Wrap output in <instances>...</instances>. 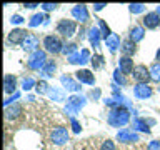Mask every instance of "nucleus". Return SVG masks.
I'll use <instances>...</instances> for the list:
<instances>
[{
    "label": "nucleus",
    "mask_w": 160,
    "mask_h": 150,
    "mask_svg": "<svg viewBox=\"0 0 160 150\" xmlns=\"http://www.w3.org/2000/svg\"><path fill=\"white\" fill-rule=\"evenodd\" d=\"M157 13L160 15V5H158V8H157Z\"/></svg>",
    "instance_id": "43"
},
{
    "label": "nucleus",
    "mask_w": 160,
    "mask_h": 150,
    "mask_svg": "<svg viewBox=\"0 0 160 150\" xmlns=\"http://www.w3.org/2000/svg\"><path fill=\"white\" fill-rule=\"evenodd\" d=\"M55 68H57L55 62H53V60H48V62L45 63V67L42 68V75H43V77H52L53 72H55Z\"/></svg>",
    "instance_id": "24"
},
{
    "label": "nucleus",
    "mask_w": 160,
    "mask_h": 150,
    "mask_svg": "<svg viewBox=\"0 0 160 150\" xmlns=\"http://www.w3.org/2000/svg\"><path fill=\"white\" fill-rule=\"evenodd\" d=\"M133 80L137 83H148V80H152L150 77V68H147L145 65H137V67L133 68Z\"/></svg>",
    "instance_id": "6"
},
{
    "label": "nucleus",
    "mask_w": 160,
    "mask_h": 150,
    "mask_svg": "<svg viewBox=\"0 0 160 150\" xmlns=\"http://www.w3.org/2000/svg\"><path fill=\"white\" fill-rule=\"evenodd\" d=\"M47 95H48L52 100H57V102H62V100H65V93L62 92V90L53 88V87L48 88V93H47Z\"/></svg>",
    "instance_id": "23"
},
{
    "label": "nucleus",
    "mask_w": 160,
    "mask_h": 150,
    "mask_svg": "<svg viewBox=\"0 0 160 150\" xmlns=\"http://www.w3.org/2000/svg\"><path fill=\"white\" fill-rule=\"evenodd\" d=\"M27 35H28L27 30H23V28H13L12 32L8 33V42L10 43H20V45H22Z\"/></svg>",
    "instance_id": "9"
},
{
    "label": "nucleus",
    "mask_w": 160,
    "mask_h": 150,
    "mask_svg": "<svg viewBox=\"0 0 160 150\" xmlns=\"http://www.w3.org/2000/svg\"><path fill=\"white\" fill-rule=\"evenodd\" d=\"M50 138H52V142H53L55 145H63V143H67V140H68V130L65 128V127L53 128V132H52V135H50Z\"/></svg>",
    "instance_id": "7"
},
{
    "label": "nucleus",
    "mask_w": 160,
    "mask_h": 150,
    "mask_svg": "<svg viewBox=\"0 0 160 150\" xmlns=\"http://www.w3.org/2000/svg\"><path fill=\"white\" fill-rule=\"evenodd\" d=\"M133 60L130 57H120V62H118V70L122 72L123 75L127 73H132L133 72Z\"/></svg>",
    "instance_id": "15"
},
{
    "label": "nucleus",
    "mask_w": 160,
    "mask_h": 150,
    "mask_svg": "<svg viewBox=\"0 0 160 150\" xmlns=\"http://www.w3.org/2000/svg\"><path fill=\"white\" fill-rule=\"evenodd\" d=\"M103 7H107V5H105V3H95V5H93V8L97 10V12H98V10H102Z\"/></svg>",
    "instance_id": "41"
},
{
    "label": "nucleus",
    "mask_w": 160,
    "mask_h": 150,
    "mask_svg": "<svg viewBox=\"0 0 160 150\" xmlns=\"http://www.w3.org/2000/svg\"><path fill=\"white\" fill-rule=\"evenodd\" d=\"M60 82H62V85L67 90H70V92H78L80 90V83L77 80H73L72 77H68V75H62V77H60Z\"/></svg>",
    "instance_id": "16"
},
{
    "label": "nucleus",
    "mask_w": 160,
    "mask_h": 150,
    "mask_svg": "<svg viewBox=\"0 0 160 150\" xmlns=\"http://www.w3.org/2000/svg\"><path fill=\"white\" fill-rule=\"evenodd\" d=\"M37 47H38V37L35 33H28L22 43V48L33 53V52H37Z\"/></svg>",
    "instance_id": "10"
},
{
    "label": "nucleus",
    "mask_w": 160,
    "mask_h": 150,
    "mask_svg": "<svg viewBox=\"0 0 160 150\" xmlns=\"http://www.w3.org/2000/svg\"><path fill=\"white\" fill-rule=\"evenodd\" d=\"M20 113H22V107H20L18 103H15V105H8V107H5V117H7L8 120L17 118Z\"/></svg>",
    "instance_id": "19"
},
{
    "label": "nucleus",
    "mask_w": 160,
    "mask_h": 150,
    "mask_svg": "<svg viewBox=\"0 0 160 150\" xmlns=\"http://www.w3.org/2000/svg\"><path fill=\"white\" fill-rule=\"evenodd\" d=\"M15 87H17V78H15V75H10L7 73L3 77V88H5V92L7 93H12Z\"/></svg>",
    "instance_id": "18"
},
{
    "label": "nucleus",
    "mask_w": 160,
    "mask_h": 150,
    "mask_svg": "<svg viewBox=\"0 0 160 150\" xmlns=\"http://www.w3.org/2000/svg\"><path fill=\"white\" fill-rule=\"evenodd\" d=\"M143 27H138V25H135V27L130 30V40H133L135 43L140 42V40L143 38Z\"/></svg>",
    "instance_id": "21"
},
{
    "label": "nucleus",
    "mask_w": 160,
    "mask_h": 150,
    "mask_svg": "<svg viewBox=\"0 0 160 150\" xmlns=\"http://www.w3.org/2000/svg\"><path fill=\"white\" fill-rule=\"evenodd\" d=\"M128 120H130V112L125 107H122V105L112 108L107 117V122L112 127H123V125L128 123Z\"/></svg>",
    "instance_id": "1"
},
{
    "label": "nucleus",
    "mask_w": 160,
    "mask_h": 150,
    "mask_svg": "<svg viewBox=\"0 0 160 150\" xmlns=\"http://www.w3.org/2000/svg\"><path fill=\"white\" fill-rule=\"evenodd\" d=\"M133 127L140 130V132L150 133V128L147 127V120H143V118H133Z\"/></svg>",
    "instance_id": "25"
},
{
    "label": "nucleus",
    "mask_w": 160,
    "mask_h": 150,
    "mask_svg": "<svg viewBox=\"0 0 160 150\" xmlns=\"http://www.w3.org/2000/svg\"><path fill=\"white\" fill-rule=\"evenodd\" d=\"M105 43H107V47H108L110 52L113 53L115 50H117V48L120 47V37H118L117 33H112V35H110V37H108L107 40H105Z\"/></svg>",
    "instance_id": "20"
},
{
    "label": "nucleus",
    "mask_w": 160,
    "mask_h": 150,
    "mask_svg": "<svg viewBox=\"0 0 160 150\" xmlns=\"http://www.w3.org/2000/svg\"><path fill=\"white\" fill-rule=\"evenodd\" d=\"M143 10H145L143 3H132L130 5V12H133V13H140V12H143Z\"/></svg>",
    "instance_id": "34"
},
{
    "label": "nucleus",
    "mask_w": 160,
    "mask_h": 150,
    "mask_svg": "<svg viewBox=\"0 0 160 150\" xmlns=\"http://www.w3.org/2000/svg\"><path fill=\"white\" fill-rule=\"evenodd\" d=\"M100 37H102V33H100V30L97 27H92V28L88 30V38H90V42H92L93 47H98Z\"/></svg>",
    "instance_id": "22"
},
{
    "label": "nucleus",
    "mask_w": 160,
    "mask_h": 150,
    "mask_svg": "<svg viewBox=\"0 0 160 150\" xmlns=\"http://www.w3.org/2000/svg\"><path fill=\"white\" fill-rule=\"evenodd\" d=\"M92 60V65H93V68H102L103 67V63H105V60H103V57L102 55H93V58H90Z\"/></svg>",
    "instance_id": "30"
},
{
    "label": "nucleus",
    "mask_w": 160,
    "mask_h": 150,
    "mask_svg": "<svg viewBox=\"0 0 160 150\" xmlns=\"http://www.w3.org/2000/svg\"><path fill=\"white\" fill-rule=\"evenodd\" d=\"M25 8H35V7H40L38 3H23Z\"/></svg>",
    "instance_id": "40"
},
{
    "label": "nucleus",
    "mask_w": 160,
    "mask_h": 150,
    "mask_svg": "<svg viewBox=\"0 0 160 150\" xmlns=\"http://www.w3.org/2000/svg\"><path fill=\"white\" fill-rule=\"evenodd\" d=\"M47 62L48 60H47V55H45L43 50H37V52H33L30 55V58L27 60V65L32 70H42Z\"/></svg>",
    "instance_id": "2"
},
{
    "label": "nucleus",
    "mask_w": 160,
    "mask_h": 150,
    "mask_svg": "<svg viewBox=\"0 0 160 150\" xmlns=\"http://www.w3.org/2000/svg\"><path fill=\"white\" fill-rule=\"evenodd\" d=\"M113 78H115V83L117 85H127V78H125V75L118 68L113 72Z\"/></svg>",
    "instance_id": "27"
},
{
    "label": "nucleus",
    "mask_w": 160,
    "mask_h": 150,
    "mask_svg": "<svg viewBox=\"0 0 160 150\" xmlns=\"http://www.w3.org/2000/svg\"><path fill=\"white\" fill-rule=\"evenodd\" d=\"M43 47L50 53H60V52H63L65 45L62 43V40H60L57 35H47V37L43 38Z\"/></svg>",
    "instance_id": "3"
},
{
    "label": "nucleus",
    "mask_w": 160,
    "mask_h": 150,
    "mask_svg": "<svg viewBox=\"0 0 160 150\" xmlns=\"http://www.w3.org/2000/svg\"><path fill=\"white\" fill-rule=\"evenodd\" d=\"M75 77L80 83H87V85H93L95 83V77L93 73L90 72V70H78V72H75Z\"/></svg>",
    "instance_id": "14"
},
{
    "label": "nucleus",
    "mask_w": 160,
    "mask_h": 150,
    "mask_svg": "<svg viewBox=\"0 0 160 150\" xmlns=\"http://www.w3.org/2000/svg\"><path fill=\"white\" fill-rule=\"evenodd\" d=\"M150 77L153 82H160V62H155L150 67Z\"/></svg>",
    "instance_id": "26"
},
{
    "label": "nucleus",
    "mask_w": 160,
    "mask_h": 150,
    "mask_svg": "<svg viewBox=\"0 0 160 150\" xmlns=\"http://www.w3.org/2000/svg\"><path fill=\"white\" fill-rule=\"evenodd\" d=\"M83 105H85V97H82V95H72V97L67 100L65 112L70 113V115H75Z\"/></svg>",
    "instance_id": "4"
},
{
    "label": "nucleus",
    "mask_w": 160,
    "mask_h": 150,
    "mask_svg": "<svg viewBox=\"0 0 160 150\" xmlns=\"http://www.w3.org/2000/svg\"><path fill=\"white\" fill-rule=\"evenodd\" d=\"M72 127H73V132H75V133L80 132V123H78L75 118H72Z\"/></svg>",
    "instance_id": "39"
},
{
    "label": "nucleus",
    "mask_w": 160,
    "mask_h": 150,
    "mask_svg": "<svg viewBox=\"0 0 160 150\" xmlns=\"http://www.w3.org/2000/svg\"><path fill=\"white\" fill-rule=\"evenodd\" d=\"M120 50H122L123 57H132V55L137 52V43L133 42V40H125V42H122V47H120Z\"/></svg>",
    "instance_id": "17"
},
{
    "label": "nucleus",
    "mask_w": 160,
    "mask_h": 150,
    "mask_svg": "<svg viewBox=\"0 0 160 150\" xmlns=\"http://www.w3.org/2000/svg\"><path fill=\"white\" fill-rule=\"evenodd\" d=\"M35 85H37V82H35L32 77H27V78L22 80V88L23 90H30L32 87H35Z\"/></svg>",
    "instance_id": "32"
},
{
    "label": "nucleus",
    "mask_w": 160,
    "mask_h": 150,
    "mask_svg": "<svg viewBox=\"0 0 160 150\" xmlns=\"http://www.w3.org/2000/svg\"><path fill=\"white\" fill-rule=\"evenodd\" d=\"M143 25L147 28H157L158 25H160V15L157 12H148L147 15L143 17Z\"/></svg>",
    "instance_id": "12"
},
{
    "label": "nucleus",
    "mask_w": 160,
    "mask_h": 150,
    "mask_svg": "<svg viewBox=\"0 0 160 150\" xmlns=\"http://www.w3.org/2000/svg\"><path fill=\"white\" fill-rule=\"evenodd\" d=\"M100 150H115V145L112 140H105L102 143V147H100Z\"/></svg>",
    "instance_id": "35"
},
{
    "label": "nucleus",
    "mask_w": 160,
    "mask_h": 150,
    "mask_svg": "<svg viewBox=\"0 0 160 150\" xmlns=\"http://www.w3.org/2000/svg\"><path fill=\"white\" fill-rule=\"evenodd\" d=\"M157 60L160 62V48H158V52H157Z\"/></svg>",
    "instance_id": "42"
},
{
    "label": "nucleus",
    "mask_w": 160,
    "mask_h": 150,
    "mask_svg": "<svg viewBox=\"0 0 160 150\" xmlns=\"http://www.w3.org/2000/svg\"><path fill=\"white\" fill-rule=\"evenodd\" d=\"M72 15L75 17V20H80L82 23H85V22L90 18L88 10H87V7H85V5H75V7L72 8Z\"/></svg>",
    "instance_id": "11"
},
{
    "label": "nucleus",
    "mask_w": 160,
    "mask_h": 150,
    "mask_svg": "<svg viewBox=\"0 0 160 150\" xmlns=\"http://www.w3.org/2000/svg\"><path fill=\"white\" fill-rule=\"evenodd\" d=\"M98 27H100V33H102V38H103V40H107L110 35H112V32L108 30V27L105 25L103 20H100V22H98Z\"/></svg>",
    "instance_id": "28"
},
{
    "label": "nucleus",
    "mask_w": 160,
    "mask_h": 150,
    "mask_svg": "<svg viewBox=\"0 0 160 150\" xmlns=\"http://www.w3.org/2000/svg\"><path fill=\"white\" fill-rule=\"evenodd\" d=\"M147 150H160V142L158 140H152V142L147 145Z\"/></svg>",
    "instance_id": "36"
},
{
    "label": "nucleus",
    "mask_w": 160,
    "mask_h": 150,
    "mask_svg": "<svg viewBox=\"0 0 160 150\" xmlns=\"http://www.w3.org/2000/svg\"><path fill=\"white\" fill-rule=\"evenodd\" d=\"M40 7H42L45 12H50V10H55V8L58 7V5H57V3H42Z\"/></svg>",
    "instance_id": "37"
},
{
    "label": "nucleus",
    "mask_w": 160,
    "mask_h": 150,
    "mask_svg": "<svg viewBox=\"0 0 160 150\" xmlns=\"http://www.w3.org/2000/svg\"><path fill=\"white\" fill-rule=\"evenodd\" d=\"M10 22L15 23V25H20V23H23V18L20 17V15H13V17L10 18Z\"/></svg>",
    "instance_id": "38"
},
{
    "label": "nucleus",
    "mask_w": 160,
    "mask_h": 150,
    "mask_svg": "<svg viewBox=\"0 0 160 150\" xmlns=\"http://www.w3.org/2000/svg\"><path fill=\"white\" fill-rule=\"evenodd\" d=\"M117 140L120 143H130V142H137L138 140V135L133 132V130L130 128H123L120 130V132L117 133Z\"/></svg>",
    "instance_id": "8"
},
{
    "label": "nucleus",
    "mask_w": 160,
    "mask_h": 150,
    "mask_svg": "<svg viewBox=\"0 0 160 150\" xmlns=\"http://www.w3.org/2000/svg\"><path fill=\"white\" fill-rule=\"evenodd\" d=\"M35 88H37V92L38 93H48V83L47 82H43V80H40V82H37V85H35Z\"/></svg>",
    "instance_id": "31"
},
{
    "label": "nucleus",
    "mask_w": 160,
    "mask_h": 150,
    "mask_svg": "<svg viewBox=\"0 0 160 150\" xmlns=\"http://www.w3.org/2000/svg\"><path fill=\"white\" fill-rule=\"evenodd\" d=\"M75 30H77V23H75L73 20L63 18L57 23V32L60 35H63V37H72V35L75 33Z\"/></svg>",
    "instance_id": "5"
},
{
    "label": "nucleus",
    "mask_w": 160,
    "mask_h": 150,
    "mask_svg": "<svg viewBox=\"0 0 160 150\" xmlns=\"http://www.w3.org/2000/svg\"><path fill=\"white\" fill-rule=\"evenodd\" d=\"M43 18H45L43 13H37V15H33V17L30 18L28 25H30V27H37V25H40V23L43 22Z\"/></svg>",
    "instance_id": "29"
},
{
    "label": "nucleus",
    "mask_w": 160,
    "mask_h": 150,
    "mask_svg": "<svg viewBox=\"0 0 160 150\" xmlns=\"http://www.w3.org/2000/svg\"><path fill=\"white\" fill-rule=\"evenodd\" d=\"M77 52H78V48H77V45H75V43H68V45H65V47H63V53L68 55V57H70V55H73V53H77Z\"/></svg>",
    "instance_id": "33"
},
{
    "label": "nucleus",
    "mask_w": 160,
    "mask_h": 150,
    "mask_svg": "<svg viewBox=\"0 0 160 150\" xmlns=\"http://www.w3.org/2000/svg\"><path fill=\"white\" fill-rule=\"evenodd\" d=\"M153 93V90L148 87V83H137L133 88V95L137 98H147Z\"/></svg>",
    "instance_id": "13"
}]
</instances>
